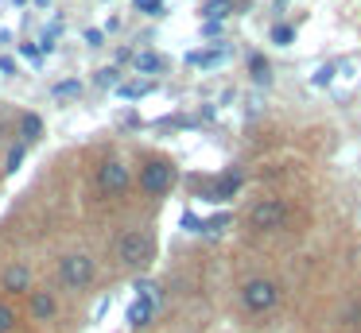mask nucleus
I'll use <instances>...</instances> for the list:
<instances>
[{"mask_svg": "<svg viewBox=\"0 0 361 333\" xmlns=\"http://www.w3.org/2000/svg\"><path fill=\"white\" fill-rule=\"evenodd\" d=\"M179 225H183L187 232H202V217H198V213H190V209L179 217Z\"/></svg>", "mask_w": 361, "mask_h": 333, "instance_id": "obj_22", "label": "nucleus"}, {"mask_svg": "<svg viewBox=\"0 0 361 333\" xmlns=\"http://www.w3.org/2000/svg\"><path fill=\"white\" fill-rule=\"evenodd\" d=\"M94 85H97V89H117V85H121V70L117 66H102L94 74Z\"/></svg>", "mask_w": 361, "mask_h": 333, "instance_id": "obj_15", "label": "nucleus"}, {"mask_svg": "<svg viewBox=\"0 0 361 333\" xmlns=\"http://www.w3.org/2000/svg\"><path fill=\"white\" fill-rule=\"evenodd\" d=\"M32 287H35L32 263L16 260V263H8V268L0 271V291H4V299H20V294H27Z\"/></svg>", "mask_w": 361, "mask_h": 333, "instance_id": "obj_7", "label": "nucleus"}, {"mask_svg": "<svg viewBox=\"0 0 361 333\" xmlns=\"http://www.w3.org/2000/svg\"><path fill=\"white\" fill-rule=\"evenodd\" d=\"M233 12V0H210L206 4V20H221V15Z\"/></svg>", "mask_w": 361, "mask_h": 333, "instance_id": "obj_19", "label": "nucleus"}, {"mask_svg": "<svg viewBox=\"0 0 361 333\" xmlns=\"http://www.w3.org/2000/svg\"><path fill=\"white\" fill-rule=\"evenodd\" d=\"M0 116H4V105H0Z\"/></svg>", "mask_w": 361, "mask_h": 333, "instance_id": "obj_31", "label": "nucleus"}, {"mask_svg": "<svg viewBox=\"0 0 361 333\" xmlns=\"http://www.w3.org/2000/svg\"><path fill=\"white\" fill-rule=\"evenodd\" d=\"M237 190H241V175H226L221 182H214V190H210V201H229Z\"/></svg>", "mask_w": 361, "mask_h": 333, "instance_id": "obj_10", "label": "nucleus"}, {"mask_svg": "<svg viewBox=\"0 0 361 333\" xmlns=\"http://www.w3.org/2000/svg\"><path fill=\"white\" fill-rule=\"evenodd\" d=\"M330 77H334V62H326V66L314 74V85H330Z\"/></svg>", "mask_w": 361, "mask_h": 333, "instance_id": "obj_26", "label": "nucleus"}, {"mask_svg": "<svg viewBox=\"0 0 361 333\" xmlns=\"http://www.w3.org/2000/svg\"><path fill=\"white\" fill-rule=\"evenodd\" d=\"M55 275H59V283H63V291L78 294V291H86V287H94L97 263H94V256H90V252H66V256H59Z\"/></svg>", "mask_w": 361, "mask_h": 333, "instance_id": "obj_1", "label": "nucleus"}, {"mask_svg": "<svg viewBox=\"0 0 361 333\" xmlns=\"http://www.w3.org/2000/svg\"><path fill=\"white\" fill-rule=\"evenodd\" d=\"M43 136V116L39 113H24L20 116V144H35Z\"/></svg>", "mask_w": 361, "mask_h": 333, "instance_id": "obj_9", "label": "nucleus"}, {"mask_svg": "<svg viewBox=\"0 0 361 333\" xmlns=\"http://www.w3.org/2000/svg\"><path fill=\"white\" fill-rule=\"evenodd\" d=\"M82 39H86L90 46H102L105 43V31L102 27H86V31H82Z\"/></svg>", "mask_w": 361, "mask_h": 333, "instance_id": "obj_25", "label": "nucleus"}, {"mask_svg": "<svg viewBox=\"0 0 361 333\" xmlns=\"http://www.w3.org/2000/svg\"><path fill=\"white\" fill-rule=\"evenodd\" d=\"M136 70L140 74H164L167 70V62H164V54H156V51H144V54H136Z\"/></svg>", "mask_w": 361, "mask_h": 333, "instance_id": "obj_11", "label": "nucleus"}, {"mask_svg": "<svg viewBox=\"0 0 361 333\" xmlns=\"http://www.w3.org/2000/svg\"><path fill=\"white\" fill-rule=\"evenodd\" d=\"M20 54H24V58H32V62H43V46L39 43H20Z\"/></svg>", "mask_w": 361, "mask_h": 333, "instance_id": "obj_24", "label": "nucleus"}, {"mask_svg": "<svg viewBox=\"0 0 361 333\" xmlns=\"http://www.w3.org/2000/svg\"><path fill=\"white\" fill-rule=\"evenodd\" d=\"M24 299H27V318H32V322L51 325V322L59 318V299H55V291H43V287H32V291H27Z\"/></svg>", "mask_w": 361, "mask_h": 333, "instance_id": "obj_8", "label": "nucleus"}, {"mask_svg": "<svg viewBox=\"0 0 361 333\" xmlns=\"http://www.w3.org/2000/svg\"><path fill=\"white\" fill-rule=\"evenodd\" d=\"M288 217H291V206L283 198H260V201H252V206H249L245 221H249L252 232H276V229L288 225Z\"/></svg>", "mask_w": 361, "mask_h": 333, "instance_id": "obj_4", "label": "nucleus"}, {"mask_svg": "<svg viewBox=\"0 0 361 333\" xmlns=\"http://www.w3.org/2000/svg\"><path fill=\"white\" fill-rule=\"evenodd\" d=\"M20 325V310L12 306V299H0V333H16Z\"/></svg>", "mask_w": 361, "mask_h": 333, "instance_id": "obj_12", "label": "nucleus"}, {"mask_svg": "<svg viewBox=\"0 0 361 333\" xmlns=\"http://www.w3.org/2000/svg\"><path fill=\"white\" fill-rule=\"evenodd\" d=\"M12 4H27V0H12Z\"/></svg>", "mask_w": 361, "mask_h": 333, "instance_id": "obj_30", "label": "nucleus"}, {"mask_svg": "<svg viewBox=\"0 0 361 333\" xmlns=\"http://www.w3.org/2000/svg\"><path fill=\"white\" fill-rule=\"evenodd\" d=\"M152 252H156V244H152V237L144 229H125L117 237V244H113V256H117L121 268L128 271H140L152 263Z\"/></svg>", "mask_w": 361, "mask_h": 333, "instance_id": "obj_2", "label": "nucleus"}, {"mask_svg": "<svg viewBox=\"0 0 361 333\" xmlns=\"http://www.w3.org/2000/svg\"><path fill=\"white\" fill-rule=\"evenodd\" d=\"M12 74H16V62L8 54H0V77H12Z\"/></svg>", "mask_w": 361, "mask_h": 333, "instance_id": "obj_27", "label": "nucleus"}, {"mask_svg": "<svg viewBox=\"0 0 361 333\" xmlns=\"http://www.w3.org/2000/svg\"><path fill=\"white\" fill-rule=\"evenodd\" d=\"M171 186H175V167L167 159H148L140 167V190L148 198H164Z\"/></svg>", "mask_w": 361, "mask_h": 333, "instance_id": "obj_6", "label": "nucleus"}, {"mask_svg": "<svg viewBox=\"0 0 361 333\" xmlns=\"http://www.w3.org/2000/svg\"><path fill=\"white\" fill-rule=\"evenodd\" d=\"M291 39H295V27H291V23H276L272 27V43L276 46H288Z\"/></svg>", "mask_w": 361, "mask_h": 333, "instance_id": "obj_20", "label": "nucleus"}, {"mask_svg": "<svg viewBox=\"0 0 361 333\" xmlns=\"http://www.w3.org/2000/svg\"><path fill=\"white\" fill-rule=\"evenodd\" d=\"M97 194H105V198H113V194H125L128 186H133V170H128V163L121 159V155H109V159L97 167Z\"/></svg>", "mask_w": 361, "mask_h": 333, "instance_id": "obj_5", "label": "nucleus"}, {"mask_svg": "<svg viewBox=\"0 0 361 333\" xmlns=\"http://www.w3.org/2000/svg\"><path fill=\"white\" fill-rule=\"evenodd\" d=\"M280 299H283V287L272 275H252L241 283V306L249 314H268V310L280 306Z\"/></svg>", "mask_w": 361, "mask_h": 333, "instance_id": "obj_3", "label": "nucleus"}, {"mask_svg": "<svg viewBox=\"0 0 361 333\" xmlns=\"http://www.w3.org/2000/svg\"><path fill=\"white\" fill-rule=\"evenodd\" d=\"M202 35H206V39L221 35V20H206V23H202Z\"/></svg>", "mask_w": 361, "mask_h": 333, "instance_id": "obj_28", "label": "nucleus"}, {"mask_svg": "<svg viewBox=\"0 0 361 333\" xmlns=\"http://www.w3.org/2000/svg\"><path fill=\"white\" fill-rule=\"evenodd\" d=\"M226 54L229 51H218V46H214V51H190L187 62L190 66H218V62H226Z\"/></svg>", "mask_w": 361, "mask_h": 333, "instance_id": "obj_14", "label": "nucleus"}, {"mask_svg": "<svg viewBox=\"0 0 361 333\" xmlns=\"http://www.w3.org/2000/svg\"><path fill=\"white\" fill-rule=\"evenodd\" d=\"M51 93H55L59 101H74V97H82V82H78V77H66V82H55V89H51Z\"/></svg>", "mask_w": 361, "mask_h": 333, "instance_id": "obj_16", "label": "nucleus"}, {"mask_svg": "<svg viewBox=\"0 0 361 333\" xmlns=\"http://www.w3.org/2000/svg\"><path fill=\"white\" fill-rule=\"evenodd\" d=\"M229 225H233V213H214L202 221V232H221V229H229Z\"/></svg>", "mask_w": 361, "mask_h": 333, "instance_id": "obj_17", "label": "nucleus"}, {"mask_svg": "<svg viewBox=\"0 0 361 333\" xmlns=\"http://www.w3.org/2000/svg\"><path fill=\"white\" fill-rule=\"evenodd\" d=\"M249 66H252V77H257V82H268V62L260 58V54H252Z\"/></svg>", "mask_w": 361, "mask_h": 333, "instance_id": "obj_21", "label": "nucleus"}, {"mask_svg": "<svg viewBox=\"0 0 361 333\" xmlns=\"http://www.w3.org/2000/svg\"><path fill=\"white\" fill-rule=\"evenodd\" d=\"M152 89H156V82H121L117 85V93L125 101H140V97H148Z\"/></svg>", "mask_w": 361, "mask_h": 333, "instance_id": "obj_13", "label": "nucleus"}, {"mask_svg": "<svg viewBox=\"0 0 361 333\" xmlns=\"http://www.w3.org/2000/svg\"><path fill=\"white\" fill-rule=\"evenodd\" d=\"M35 8H51V0H35Z\"/></svg>", "mask_w": 361, "mask_h": 333, "instance_id": "obj_29", "label": "nucleus"}, {"mask_svg": "<svg viewBox=\"0 0 361 333\" xmlns=\"http://www.w3.org/2000/svg\"><path fill=\"white\" fill-rule=\"evenodd\" d=\"M24 155H27V144H16V147L8 151V159H4V170H8V175H16L20 163H24Z\"/></svg>", "mask_w": 361, "mask_h": 333, "instance_id": "obj_18", "label": "nucleus"}, {"mask_svg": "<svg viewBox=\"0 0 361 333\" xmlns=\"http://www.w3.org/2000/svg\"><path fill=\"white\" fill-rule=\"evenodd\" d=\"M133 4L140 8L144 15H159V12H164V0H133Z\"/></svg>", "mask_w": 361, "mask_h": 333, "instance_id": "obj_23", "label": "nucleus"}]
</instances>
